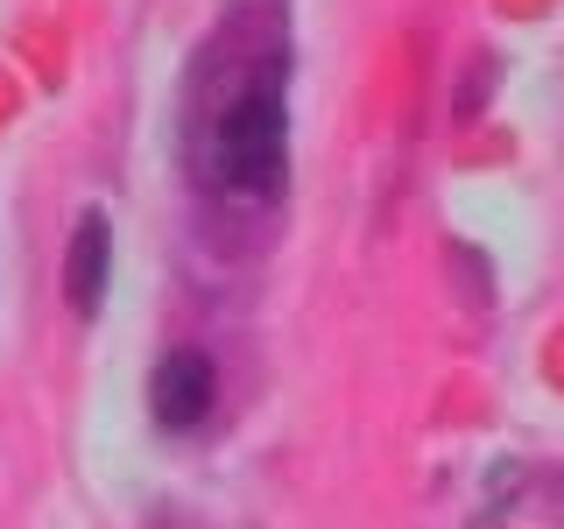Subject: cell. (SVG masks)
<instances>
[{"label":"cell","mask_w":564,"mask_h":529,"mask_svg":"<svg viewBox=\"0 0 564 529\" xmlns=\"http://www.w3.org/2000/svg\"><path fill=\"white\" fill-rule=\"evenodd\" d=\"M191 184L226 212H269L290 191V43L275 14H234L198 50L184 114Z\"/></svg>","instance_id":"6da1fadb"},{"label":"cell","mask_w":564,"mask_h":529,"mask_svg":"<svg viewBox=\"0 0 564 529\" xmlns=\"http://www.w3.org/2000/svg\"><path fill=\"white\" fill-rule=\"evenodd\" d=\"M212 402H219V367H212V353L205 346H170L163 360H155V375H149L155 431H170V438L198 431L212 417Z\"/></svg>","instance_id":"7a4b0ae2"},{"label":"cell","mask_w":564,"mask_h":529,"mask_svg":"<svg viewBox=\"0 0 564 529\" xmlns=\"http://www.w3.org/2000/svg\"><path fill=\"white\" fill-rule=\"evenodd\" d=\"M106 282H113V226H106V212H78L70 247H64V296H70V311L99 317Z\"/></svg>","instance_id":"3957f363"}]
</instances>
